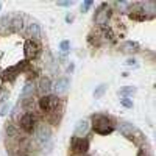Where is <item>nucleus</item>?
<instances>
[{
	"instance_id": "19",
	"label": "nucleus",
	"mask_w": 156,
	"mask_h": 156,
	"mask_svg": "<svg viewBox=\"0 0 156 156\" xmlns=\"http://www.w3.org/2000/svg\"><path fill=\"white\" fill-rule=\"evenodd\" d=\"M87 42H89V45L97 47V48L101 45V41H100V37H98L97 34H95V36H94V34H89V37H87Z\"/></svg>"
},
{
	"instance_id": "14",
	"label": "nucleus",
	"mask_w": 156,
	"mask_h": 156,
	"mask_svg": "<svg viewBox=\"0 0 156 156\" xmlns=\"http://www.w3.org/2000/svg\"><path fill=\"white\" fill-rule=\"evenodd\" d=\"M120 50L131 53V51H139V50H140V45H139L137 42H134V41H125V42L120 45Z\"/></svg>"
},
{
	"instance_id": "2",
	"label": "nucleus",
	"mask_w": 156,
	"mask_h": 156,
	"mask_svg": "<svg viewBox=\"0 0 156 156\" xmlns=\"http://www.w3.org/2000/svg\"><path fill=\"white\" fill-rule=\"evenodd\" d=\"M39 115L37 112H23L19 117V129L25 134H31L34 129H36V123H37Z\"/></svg>"
},
{
	"instance_id": "21",
	"label": "nucleus",
	"mask_w": 156,
	"mask_h": 156,
	"mask_svg": "<svg viewBox=\"0 0 156 156\" xmlns=\"http://www.w3.org/2000/svg\"><path fill=\"white\" fill-rule=\"evenodd\" d=\"M59 48L62 50V55H67L69 50H70V42H69V41H62V42L59 44Z\"/></svg>"
},
{
	"instance_id": "26",
	"label": "nucleus",
	"mask_w": 156,
	"mask_h": 156,
	"mask_svg": "<svg viewBox=\"0 0 156 156\" xmlns=\"http://www.w3.org/2000/svg\"><path fill=\"white\" fill-rule=\"evenodd\" d=\"M58 5L59 6H72L73 2H72V0H67V2H58Z\"/></svg>"
},
{
	"instance_id": "3",
	"label": "nucleus",
	"mask_w": 156,
	"mask_h": 156,
	"mask_svg": "<svg viewBox=\"0 0 156 156\" xmlns=\"http://www.w3.org/2000/svg\"><path fill=\"white\" fill-rule=\"evenodd\" d=\"M111 16H112V11L109 9V6L106 3H101L95 11L94 22H95V25H100V27L103 28V27H106V23L111 19Z\"/></svg>"
},
{
	"instance_id": "23",
	"label": "nucleus",
	"mask_w": 156,
	"mask_h": 156,
	"mask_svg": "<svg viewBox=\"0 0 156 156\" xmlns=\"http://www.w3.org/2000/svg\"><path fill=\"white\" fill-rule=\"evenodd\" d=\"M120 105L123 106V108H133V100H129V98H122L120 100Z\"/></svg>"
},
{
	"instance_id": "13",
	"label": "nucleus",
	"mask_w": 156,
	"mask_h": 156,
	"mask_svg": "<svg viewBox=\"0 0 156 156\" xmlns=\"http://www.w3.org/2000/svg\"><path fill=\"white\" fill-rule=\"evenodd\" d=\"M119 131H120L125 137H128V139H133V134H134V131H136V128H134L131 123H126V122H123V123H120V125H119Z\"/></svg>"
},
{
	"instance_id": "16",
	"label": "nucleus",
	"mask_w": 156,
	"mask_h": 156,
	"mask_svg": "<svg viewBox=\"0 0 156 156\" xmlns=\"http://www.w3.org/2000/svg\"><path fill=\"white\" fill-rule=\"evenodd\" d=\"M8 27H12L14 30H19V31H20L22 27H23V16H22V14H17V16H14V17H11Z\"/></svg>"
},
{
	"instance_id": "11",
	"label": "nucleus",
	"mask_w": 156,
	"mask_h": 156,
	"mask_svg": "<svg viewBox=\"0 0 156 156\" xmlns=\"http://www.w3.org/2000/svg\"><path fill=\"white\" fill-rule=\"evenodd\" d=\"M27 31H28V34H30V37H31V41H39L41 39V27H39V23H36V22H31L28 27H27Z\"/></svg>"
},
{
	"instance_id": "7",
	"label": "nucleus",
	"mask_w": 156,
	"mask_h": 156,
	"mask_svg": "<svg viewBox=\"0 0 156 156\" xmlns=\"http://www.w3.org/2000/svg\"><path fill=\"white\" fill-rule=\"evenodd\" d=\"M69 83H70L69 76H61V78H58V80H56L55 86L51 87V89H55L56 95H59V94H64V92L67 90V87H69Z\"/></svg>"
},
{
	"instance_id": "17",
	"label": "nucleus",
	"mask_w": 156,
	"mask_h": 156,
	"mask_svg": "<svg viewBox=\"0 0 156 156\" xmlns=\"http://www.w3.org/2000/svg\"><path fill=\"white\" fill-rule=\"evenodd\" d=\"M17 73H19V70H17L16 67H9L8 70H5V72H3V80H9V81L16 80Z\"/></svg>"
},
{
	"instance_id": "27",
	"label": "nucleus",
	"mask_w": 156,
	"mask_h": 156,
	"mask_svg": "<svg viewBox=\"0 0 156 156\" xmlns=\"http://www.w3.org/2000/svg\"><path fill=\"white\" fill-rule=\"evenodd\" d=\"M125 64H126V66H136V59L134 58H128Z\"/></svg>"
},
{
	"instance_id": "31",
	"label": "nucleus",
	"mask_w": 156,
	"mask_h": 156,
	"mask_svg": "<svg viewBox=\"0 0 156 156\" xmlns=\"http://www.w3.org/2000/svg\"><path fill=\"white\" fill-rule=\"evenodd\" d=\"M78 156H89L87 153H83V154H78Z\"/></svg>"
},
{
	"instance_id": "1",
	"label": "nucleus",
	"mask_w": 156,
	"mask_h": 156,
	"mask_svg": "<svg viewBox=\"0 0 156 156\" xmlns=\"http://www.w3.org/2000/svg\"><path fill=\"white\" fill-rule=\"evenodd\" d=\"M114 119L106 114H95L92 115V128H94V131L101 134V136H106L109 133L114 131Z\"/></svg>"
},
{
	"instance_id": "28",
	"label": "nucleus",
	"mask_w": 156,
	"mask_h": 156,
	"mask_svg": "<svg viewBox=\"0 0 156 156\" xmlns=\"http://www.w3.org/2000/svg\"><path fill=\"white\" fill-rule=\"evenodd\" d=\"M137 156H150V154H148L147 150H139V151H137Z\"/></svg>"
},
{
	"instance_id": "10",
	"label": "nucleus",
	"mask_w": 156,
	"mask_h": 156,
	"mask_svg": "<svg viewBox=\"0 0 156 156\" xmlns=\"http://www.w3.org/2000/svg\"><path fill=\"white\" fill-rule=\"evenodd\" d=\"M89 122L87 120H80L75 126V137H84L89 133Z\"/></svg>"
},
{
	"instance_id": "9",
	"label": "nucleus",
	"mask_w": 156,
	"mask_h": 156,
	"mask_svg": "<svg viewBox=\"0 0 156 156\" xmlns=\"http://www.w3.org/2000/svg\"><path fill=\"white\" fill-rule=\"evenodd\" d=\"M34 92H36V83L31 81V80H28L27 83H25V87H23L22 94H20V98H22V100L31 98V97L34 95Z\"/></svg>"
},
{
	"instance_id": "22",
	"label": "nucleus",
	"mask_w": 156,
	"mask_h": 156,
	"mask_svg": "<svg viewBox=\"0 0 156 156\" xmlns=\"http://www.w3.org/2000/svg\"><path fill=\"white\" fill-rule=\"evenodd\" d=\"M9 20H11V16L5 14L2 19H0V28H8V23H9Z\"/></svg>"
},
{
	"instance_id": "20",
	"label": "nucleus",
	"mask_w": 156,
	"mask_h": 156,
	"mask_svg": "<svg viewBox=\"0 0 156 156\" xmlns=\"http://www.w3.org/2000/svg\"><path fill=\"white\" fill-rule=\"evenodd\" d=\"M106 84H98L97 87H95V90H94V97L95 98H100L103 94H105V90H106Z\"/></svg>"
},
{
	"instance_id": "24",
	"label": "nucleus",
	"mask_w": 156,
	"mask_h": 156,
	"mask_svg": "<svg viewBox=\"0 0 156 156\" xmlns=\"http://www.w3.org/2000/svg\"><path fill=\"white\" fill-rule=\"evenodd\" d=\"M90 6H92V0H86V2L83 3V6H81V11H83V12H86Z\"/></svg>"
},
{
	"instance_id": "30",
	"label": "nucleus",
	"mask_w": 156,
	"mask_h": 156,
	"mask_svg": "<svg viewBox=\"0 0 156 156\" xmlns=\"http://www.w3.org/2000/svg\"><path fill=\"white\" fill-rule=\"evenodd\" d=\"M73 70H75V66H73V64L70 62V64H69V67H67V72H70V73H72Z\"/></svg>"
},
{
	"instance_id": "25",
	"label": "nucleus",
	"mask_w": 156,
	"mask_h": 156,
	"mask_svg": "<svg viewBox=\"0 0 156 156\" xmlns=\"http://www.w3.org/2000/svg\"><path fill=\"white\" fill-rule=\"evenodd\" d=\"M8 111H9V105H8V103H5L3 108H2V112H0V114H2V115H6Z\"/></svg>"
},
{
	"instance_id": "5",
	"label": "nucleus",
	"mask_w": 156,
	"mask_h": 156,
	"mask_svg": "<svg viewBox=\"0 0 156 156\" xmlns=\"http://www.w3.org/2000/svg\"><path fill=\"white\" fill-rule=\"evenodd\" d=\"M70 148L76 154L87 153V150H89V140L86 137H75L73 136L72 137V142H70Z\"/></svg>"
},
{
	"instance_id": "4",
	"label": "nucleus",
	"mask_w": 156,
	"mask_h": 156,
	"mask_svg": "<svg viewBox=\"0 0 156 156\" xmlns=\"http://www.w3.org/2000/svg\"><path fill=\"white\" fill-rule=\"evenodd\" d=\"M23 53H25V58H27V61L36 59V58L39 56V53H41V45H39V42H36V41H31V39H28V41L25 42V47H23Z\"/></svg>"
},
{
	"instance_id": "6",
	"label": "nucleus",
	"mask_w": 156,
	"mask_h": 156,
	"mask_svg": "<svg viewBox=\"0 0 156 156\" xmlns=\"http://www.w3.org/2000/svg\"><path fill=\"white\" fill-rule=\"evenodd\" d=\"M36 89H37L42 95H50V92H51V80H50L48 76H42L41 80H39Z\"/></svg>"
},
{
	"instance_id": "12",
	"label": "nucleus",
	"mask_w": 156,
	"mask_h": 156,
	"mask_svg": "<svg viewBox=\"0 0 156 156\" xmlns=\"http://www.w3.org/2000/svg\"><path fill=\"white\" fill-rule=\"evenodd\" d=\"M101 37L105 39V41H108L109 44H114L117 41V33L111 27H103L101 28Z\"/></svg>"
},
{
	"instance_id": "29",
	"label": "nucleus",
	"mask_w": 156,
	"mask_h": 156,
	"mask_svg": "<svg viewBox=\"0 0 156 156\" xmlns=\"http://www.w3.org/2000/svg\"><path fill=\"white\" fill-rule=\"evenodd\" d=\"M66 22L67 23H72L73 22V16L72 14H66Z\"/></svg>"
},
{
	"instance_id": "18",
	"label": "nucleus",
	"mask_w": 156,
	"mask_h": 156,
	"mask_svg": "<svg viewBox=\"0 0 156 156\" xmlns=\"http://www.w3.org/2000/svg\"><path fill=\"white\" fill-rule=\"evenodd\" d=\"M120 95H122V98H129L131 95H134L136 94V87H131V86H126V87H123V89H120V92H119Z\"/></svg>"
},
{
	"instance_id": "8",
	"label": "nucleus",
	"mask_w": 156,
	"mask_h": 156,
	"mask_svg": "<svg viewBox=\"0 0 156 156\" xmlns=\"http://www.w3.org/2000/svg\"><path fill=\"white\" fill-rule=\"evenodd\" d=\"M51 137V129L47 126V125H41L37 128V139L41 144H45V142H48Z\"/></svg>"
},
{
	"instance_id": "32",
	"label": "nucleus",
	"mask_w": 156,
	"mask_h": 156,
	"mask_svg": "<svg viewBox=\"0 0 156 156\" xmlns=\"http://www.w3.org/2000/svg\"><path fill=\"white\" fill-rule=\"evenodd\" d=\"M0 9H2V3H0Z\"/></svg>"
},
{
	"instance_id": "15",
	"label": "nucleus",
	"mask_w": 156,
	"mask_h": 156,
	"mask_svg": "<svg viewBox=\"0 0 156 156\" xmlns=\"http://www.w3.org/2000/svg\"><path fill=\"white\" fill-rule=\"evenodd\" d=\"M128 16H129V19L137 20V22H144V20L153 19V16H150V14H145L144 11H133V12H129Z\"/></svg>"
}]
</instances>
